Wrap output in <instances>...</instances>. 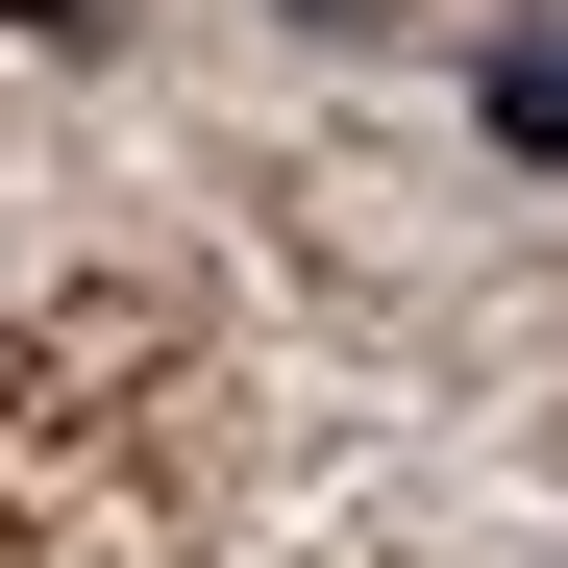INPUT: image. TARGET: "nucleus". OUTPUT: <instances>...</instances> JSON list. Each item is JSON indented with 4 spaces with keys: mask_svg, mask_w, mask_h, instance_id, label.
I'll return each instance as SVG.
<instances>
[{
    "mask_svg": "<svg viewBox=\"0 0 568 568\" xmlns=\"http://www.w3.org/2000/svg\"><path fill=\"white\" fill-rule=\"evenodd\" d=\"M297 26H396V0H297Z\"/></svg>",
    "mask_w": 568,
    "mask_h": 568,
    "instance_id": "nucleus-3",
    "label": "nucleus"
},
{
    "mask_svg": "<svg viewBox=\"0 0 568 568\" xmlns=\"http://www.w3.org/2000/svg\"><path fill=\"white\" fill-rule=\"evenodd\" d=\"M469 124H495V149H544V173H568V26H495V50H469Z\"/></svg>",
    "mask_w": 568,
    "mask_h": 568,
    "instance_id": "nucleus-1",
    "label": "nucleus"
},
{
    "mask_svg": "<svg viewBox=\"0 0 568 568\" xmlns=\"http://www.w3.org/2000/svg\"><path fill=\"white\" fill-rule=\"evenodd\" d=\"M0 26H100V0H0Z\"/></svg>",
    "mask_w": 568,
    "mask_h": 568,
    "instance_id": "nucleus-2",
    "label": "nucleus"
}]
</instances>
